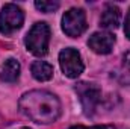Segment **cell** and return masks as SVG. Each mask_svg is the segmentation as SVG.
Segmentation results:
<instances>
[{"label": "cell", "instance_id": "1", "mask_svg": "<svg viewBox=\"0 0 130 129\" xmlns=\"http://www.w3.org/2000/svg\"><path fill=\"white\" fill-rule=\"evenodd\" d=\"M20 111L35 123L48 125L59 119L61 115V102L50 91L33 90L24 93L18 102Z\"/></svg>", "mask_w": 130, "mask_h": 129}, {"label": "cell", "instance_id": "2", "mask_svg": "<svg viewBox=\"0 0 130 129\" xmlns=\"http://www.w3.org/2000/svg\"><path fill=\"white\" fill-rule=\"evenodd\" d=\"M26 47L35 56H44L48 52L50 43V28L45 23L33 24L29 33L26 35Z\"/></svg>", "mask_w": 130, "mask_h": 129}, {"label": "cell", "instance_id": "3", "mask_svg": "<svg viewBox=\"0 0 130 129\" xmlns=\"http://www.w3.org/2000/svg\"><path fill=\"white\" fill-rule=\"evenodd\" d=\"M24 21V14L23 11L14 5V3H8L2 8L0 12V32L3 35H12L17 32Z\"/></svg>", "mask_w": 130, "mask_h": 129}, {"label": "cell", "instance_id": "4", "mask_svg": "<svg viewBox=\"0 0 130 129\" xmlns=\"http://www.w3.org/2000/svg\"><path fill=\"white\" fill-rule=\"evenodd\" d=\"M59 64H61L64 74L67 78H71V79L79 78L83 73V68H85L80 53L76 49H71V47L64 49L59 53Z\"/></svg>", "mask_w": 130, "mask_h": 129}, {"label": "cell", "instance_id": "5", "mask_svg": "<svg viewBox=\"0 0 130 129\" xmlns=\"http://www.w3.org/2000/svg\"><path fill=\"white\" fill-rule=\"evenodd\" d=\"M62 29L68 36H80L86 31V15L79 8H71L62 17Z\"/></svg>", "mask_w": 130, "mask_h": 129}, {"label": "cell", "instance_id": "6", "mask_svg": "<svg viewBox=\"0 0 130 129\" xmlns=\"http://www.w3.org/2000/svg\"><path fill=\"white\" fill-rule=\"evenodd\" d=\"M76 91L77 94L80 96V102H82V106L85 109V114L86 115H92L97 109L98 103L101 100V91L95 84H86V82H82L76 87Z\"/></svg>", "mask_w": 130, "mask_h": 129}, {"label": "cell", "instance_id": "7", "mask_svg": "<svg viewBox=\"0 0 130 129\" xmlns=\"http://www.w3.org/2000/svg\"><path fill=\"white\" fill-rule=\"evenodd\" d=\"M115 44V36L110 32H95L88 40V46L98 55H107L112 52Z\"/></svg>", "mask_w": 130, "mask_h": 129}, {"label": "cell", "instance_id": "8", "mask_svg": "<svg viewBox=\"0 0 130 129\" xmlns=\"http://www.w3.org/2000/svg\"><path fill=\"white\" fill-rule=\"evenodd\" d=\"M121 20V11L118 9V6L115 5H107L101 14L100 18V24L104 29H117Z\"/></svg>", "mask_w": 130, "mask_h": 129}, {"label": "cell", "instance_id": "9", "mask_svg": "<svg viewBox=\"0 0 130 129\" xmlns=\"http://www.w3.org/2000/svg\"><path fill=\"white\" fill-rule=\"evenodd\" d=\"M20 62L14 58L6 59L2 65V71H0V79L6 84H12L20 78Z\"/></svg>", "mask_w": 130, "mask_h": 129}, {"label": "cell", "instance_id": "10", "mask_svg": "<svg viewBox=\"0 0 130 129\" xmlns=\"http://www.w3.org/2000/svg\"><path fill=\"white\" fill-rule=\"evenodd\" d=\"M30 71L32 76L39 82H45L53 78V67L45 61H35L30 67Z\"/></svg>", "mask_w": 130, "mask_h": 129}, {"label": "cell", "instance_id": "11", "mask_svg": "<svg viewBox=\"0 0 130 129\" xmlns=\"http://www.w3.org/2000/svg\"><path fill=\"white\" fill-rule=\"evenodd\" d=\"M118 79L123 85H130V50L123 58V64H121V68H120Z\"/></svg>", "mask_w": 130, "mask_h": 129}, {"label": "cell", "instance_id": "12", "mask_svg": "<svg viewBox=\"0 0 130 129\" xmlns=\"http://www.w3.org/2000/svg\"><path fill=\"white\" fill-rule=\"evenodd\" d=\"M35 8L42 11V12H53L59 8V2H47V0H41V2H35Z\"/></svg>", "mask_w": 130, "mask_h": 129}, {"label": "cell", "instance_id": "13", "mask_svg": "<svg viewBox=\"0 0 130 129\" xmlns=\"http://www.w3.org/2000/svg\"><path fill=\"white\" fill-rule=\"evenodd\" d=\"M70 129H115L112 125H98V126H91V128H85V126H73Z\"/></svg>", "mask_w": 130, "mask_h": 129}, {"label": "cell", "instance_id": "14", "mask_svg": "<svg viewBox=\"0 0 130 129\" xmlns=\"http://www.w3.org/2000/svg\"><path fill=\"white\" fill-rule=\"evenodd\" d=\"M124 32L126 36L130 40V11L127 12V17H126V24H124Z\"/></svg>", "mask_w": 130, "mask_h": 129}, {"label": "cell", "instance_id": "15", "mask_svg": "<svg viewBox=\"0 0 130 129\" xmlns=\"http://www.w3.org/2000/svg\"><path fill=\"white\" fill-rule=\"evenodd\" d=\"M21 129H30V128H21Z\"/></svg>", "mask_w": 130, "mask_h": 129}]
</instances>
